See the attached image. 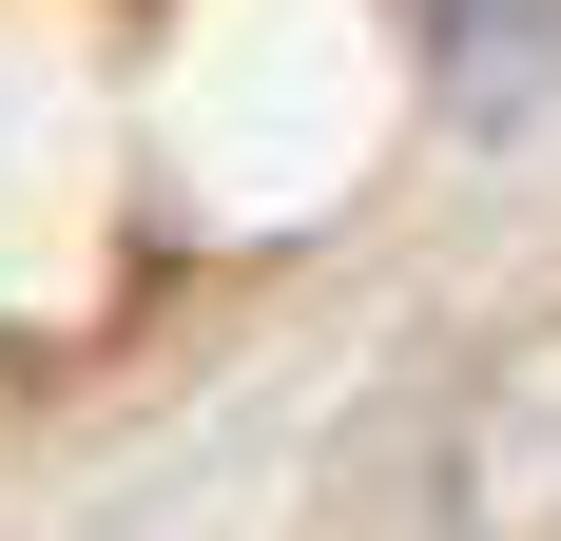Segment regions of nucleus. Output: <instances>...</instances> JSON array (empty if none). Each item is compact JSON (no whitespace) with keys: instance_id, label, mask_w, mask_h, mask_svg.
<instances>
[{"instance_id":"nucleus-1","label":"nucleus","mask_w":561,"mask_h":541,"mask_svg":"<svg viewBox=\"0 0 561 541\" xmlns=\"http://www.w3.org/2000/svg\"><path fill=\"white\" fill-rule=\"evenodd\" d=\"M426 58H446L465 116H523L542 58H561V0H426Z\"/></svg>"}]
</instances>
